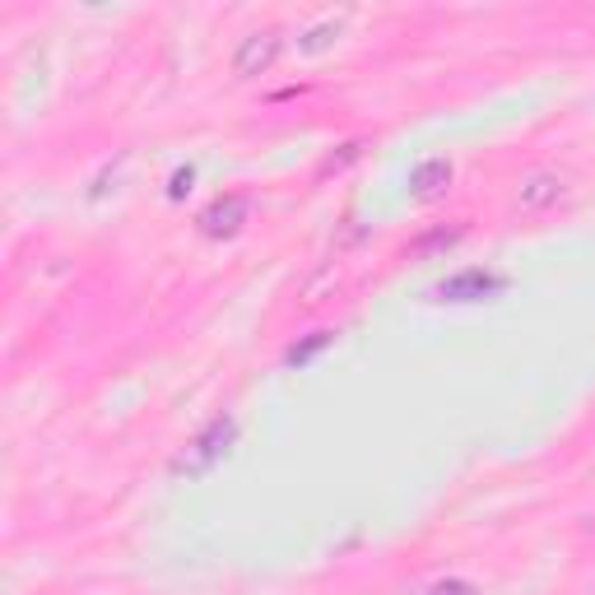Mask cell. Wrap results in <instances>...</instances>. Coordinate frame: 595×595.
<instances>
[{"mask_svg":"<svg viewBox=\"0 0 595 595\" xmlns=\"http://www.w3.org/2000/svg\"><path fill=\"white\" fill-rule=\"evenodd\" d=\"M232 437H238V424H232L228 414H224V419H215V424L205 428V433L196 437V443H191L182 456L172 460V475H182V479H200V475H210L215 465L228 456Z\"/></svg>","mask_w":595,"mask_h":595,"instance_id":"obj_1","label":"cell"},{"mask_svg":"<svg viewBox=\"0 0 595 595\" xmlns=\"http://www.w3.org/2000/svg\"><path fill=\"white\" fill-rule=\"evenodd\" d=\"M447 187H452V163H447V159H424L419 168L409 172V191L419 196V200L443 196Z\"/></svg>","mask_w":595,"mask_h":595,"instance_id":"obj_6","label":"cell"},{"mask_svg":"<svg viewBox=\"0 0 595 595\" xmlns=\"http://www.w3.org/2000/svg\"><path fill=\"white\" fill-rule=\"evenodd\" d=\"M563 191H567L563 177L549 172V168H539V172H530L526 182H522V191H516V205H522V210H545V205H554Z\"/></svg>","mask_w":595,"mask_h":595,"instance_id":"obj_4","label":"cell"},{"mask_svg":"<svg viewBox=\"0 0 595 595\" xmlns=\"http://www.w3.org/2000/svg\"><path fill=\"white\" fill-rule=\"evenodd\" d=\"M242 219H247V196H224L200 215V228L210 232V238H228V232L242 228Z\"/></svg>","mask_w":595,"mask_h":595,"instance_id":"obj_5","label":"cell"},{"mask_svg":"<svg viewBox=\"0 0 595 595\" xmlns=\"http://www.w3.org/2000/svg\"><path fill=\"white\" fill-rule=\"evenodd\" d=\"M456 238H460L456 228H452V232H433V238H424L419 247H409V256H424V251H433V247H452Z\"/></svg>","mask_w":595,"mask_h":595,"instance_id":"obj_9","label":"cell"},{"mask_svg":"<svg viewBox=\"0 0 595 595\" xmlns=\"http://www.w3.org/2000/svg\"><path fill=\"white\" fill-rule=\"evenodd\" d=\"M433 595H475V586H465V582H443V586H433Z\"/></svg>","mask_w":595,"mask_h":595,"instance_id":"obj_10","label":"cell"},{"mask_svg":"<svg viewBox=\"0 0 595 595\" xmlns=\"http://www.w3.org/2000/svg\"><path fill=\"white\" fill-rule=\"evenodd\" d=\"M187 187H191V168H187V172H177V177H172V196H182Z\"/></svg>","mask_w":595,"mask_h":595,"instance_id":"obj_11","label":"cell"},{"mask_svg":"<svg viewBox=\"0 0 595 595\" xmlns=\"http://www.w3.org/2000/svg\"><path fill=\"white\" fill-rule=\"evenodd\" d=\"M330 340H335V330H317V335H313V340H307V345H294V349H289V368H303L307 358H313V354H321Z\"/></svg>","mask_w":595,"mask_h":595,"instance_id":"obj_7","label":"cell"},{"mask_svg":"<svg viewBox=\"0 0 595 595\" xmlns=\"http://www.w3.org/2000/svg\"><path fill=\"white\" fill-rule=\"evenodd\" d=\"M279 57V33L275 29H256L238 42V51H232V75L238 80H251V75H266Z\"/></svg>","mask_w":595,"mask_h":595,"instance_id":"obj_2","label":"cell"},{"mask_svg":"<svg viewBox=\"0 0 595 595\" xmlns=\"http://www.w3.org/2000/svg\"><path fill=\"white\" fill-rule=\"evenodd\" d=\"M498 289H503L498 275H488V270H460V275H452V279L437 284L433 298H437V303H479V298L498 294Z\"/></svg>","mask_w":595,"mask_h":595,"instance_id":"obj_3","label":"cell"},{"mask_svg":"<svg viewBox=\"0 0 595 595\" xmlns=\"http://www.w3.org/2000/svg\"><path fill=\"white\" fill-rule=\"evenodd\" d=\"M330 33H340V19H326V23H317V29L303 38V51H321V47L330 42Z\"/></svg>","mask_w":595,"mask_h":595,"instance_id":"obj_8","label":"cell"}]
</instances>
